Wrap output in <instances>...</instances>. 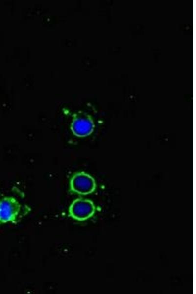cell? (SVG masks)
I'll use <instances>...</instances> for the list:
<instances>
[{"instance_id": "6da1fadb", "label": "cell", "mask_w": 196, "mask_h": 294, "mask_svg": "<svg viewBox=\"0 0 196 294\" xmlns=\"http://www.w3.org/2000/svg\"><path fill=\"white\" fill-rule=\"evenodd\" d=\"M22 213V205L15 198L5 196L0 199V225L17 223Z\"/></svg>"}, {"instance_id": "7a4b0ae2", "label": "cell", "mask_w": 196, "mask_h": 294, "mask_svg": "<svg viewBox=\"0 0 196 294\" xmlns=\"http://www.w3.org/2000/svg\"><path fill=\"white\" fill-rule=\"evenodd\" d=\"M70 189L74 193L87 195L93 193L96 188V182L91 175L80 171L74 173L69 182Z\"/></svg>"}, {"instance_id": "3957f363", "label": "cell", "mask_w": 196, "mask_h": 294, "mask_svg": "<svg viewBox=\"0 0 196 294\" xmlns=\"http://www.w3.org/2000/svg\"><path fill=\"white\" fill-rule=\"evenodd\" d=\"M95 123L92 117L84 112L75 113L71 121L70 129L77 137H86L91 135L95 129Z\"/></svg>"}, {"instance_id": "277c9868", "label": "cell", "mask_w": 196, "mask_h": 294, "mask_svg": "<svg viewBox=\"0 0 196 294\" xmlns=\"http://www.w3.org/2000/svg\"><path fill=\"white\" fill-rule=\"evenodd\" d=\"M96 206L93 202L88 199L79 198L74 200L68 208V215L78 221L85 220L95 214Z\"/></svg>"}]
</instances>
